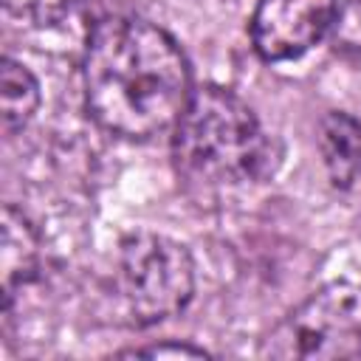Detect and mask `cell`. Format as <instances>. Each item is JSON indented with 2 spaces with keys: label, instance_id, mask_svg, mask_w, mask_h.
I'll list each match as a JSON object with an SVG mask.
<instances>
[{
  "label": "cell",
  "instance_id": "1",
  "mask_svg": "<svg viewBox=\"0 0 361 361\" xmlns=\"http://www.w3.org/2000/svg\"><path fill=\"white\" fill-rule=\"evenodd\" d=\"M82 85L93 121L133 141L175 127L195 93L183 48L164 28L124 14L102 17L87 34Z\"/></svg>",
  "mask_w": 361,
  "mask_h": 361
},
{
  "label": "cell",
  "instance_id": "2",
  "mask_svg": "<svg viewBox=\"0 0 361 361\" xmlns=\"http://www.w3.org/2000/svg\"><path fill=\"white\" fill-rule=\"evenodd\" d=\"M172 130L175 166L200 186L265 180L276 166L274 141L257 113L226 87H197Z\"/></svg>",
  "mask_w": 361,
  "mask_h": 361
},
{
  "label": "cell",
  "instance_id": "3",
  "mask_svg": "<svg viewBox=\"0 0 361 361\" xmlns=\"http://www.w3.org/2000/svg\"><path fill=\"white\" fill-rule=\"evenodd\" d=\"M116 288L135 324H155L178 316L195 293V262L186 245L138 231L118 245Z\"/></svg>",
  "mask_w": 361,
  "mask_h": 361
},
{
  "label": "cell",
  "instance_id": "4",
  "mask_svg": "<svg viewBox=\"0 0 361 361\" xmlns=\"http://www.w3.org/2000/svg\"><path fill=\"white\" fill-rule=\"evenodd\" d=\"M259 355L279 361L361 358V285L341 279L316 290L262 338Z\"/></svg>",
  "mask_w": 361,
  "mask_h": 361
},
{
  "label": "cell",
  "instance_id": "5",
  "mask_svg": "<svg viewBox=\"0 0 361 361\" xmlns=\"http://www.w3.org/2000/svg\"><path fill=\"white\" fill-rule=\"evenodd\" d=\"M336 0H257L251 42L265 62H288L313 48L336 17Z\"/></svg>",
  "mask_w": 361,
  "mask_h": 361
},
{
  "label": "cell",
  "instance_id": "6",
  "mask_svg": "<svg viewBox=\"0 0 361 361\" xmlns=\"http://www.w3.org/2000/svg\"><path fill=\"white\" fill-rule=\"evenodd\" d=\"M39 271V240L34 226L14 206H3L0 217V282L3 310H11L14 293L28 285Z\"/></svg>",
  "mask_w": 361,
  "mask_h": 361
},
{
  "label": "cell",
  "instance_id": "7",
  "mask_svg": "<svg viewBox=\"0 0 361 361\" xmlns=\"http://www.w3.org/2000/svg\"><path fill=\"white\" fill-rule=\"evenodd\" d=\"M316 144L330 183L350 189L361 178V121L350 113L330 110L319 118Z\"/></svg>",
  "mask_w": 361,
  "mask_h": 361
},
{
  "label": "cell",
  "instance_id": "8",
  "mask_svg": "<svg viewBox=\"0 0 361 361\" xmlns=\"http://www.w3.org/2000/svg\"><path fill=\"white\" fill-rule=\"evenodd\" d=\"M39 107V85L34 73L3 56L0 62V118H3V133H17L23 130Z\"/></svg>",
  "mask_w": 361,
  "mask_h": 361
},
{
  "label": "cell",
  "instance_id": "9",
  "mask_svg": "<svg viewBox=\"0 0 361 361\" xmlns=\"http://www.w3.org/2000/svg\"><path fill=\"white\" fill-rule=\"evenodd\" d=\"M330 51L347 65H361V0H344L327 31Z\"/></svg>",
  "mask_w": 361,
  "mask_h": 361
},
{
  "label": "cell",
  "instance_id": "10",
  "mask_svg": "<svg viewBox=\"0 0 361 361\" xmlns=\"http://www.w3.org/2000/svg\"><path fill=\"white\" fill-rule=\"evenodd\" d=\"M3 6L28 25H54L71 11L73 0H3Z\"/></svg>",
  "mask_w": 361,
  "mask_h": 361
},
{
  "label": "cell",
  "instance_id": "11",
  "mask_svg": "<svg viewBox=\"0 0 361 361\" xmlns=\"http://www.w3.org/2000/svg\"><path fill=\"white\" fill-rule=\"evenodd\" d=\"M124 358H209L203 347L192 344H178V341H164L155 347H141V350H124Z\"/></svg>",
  "mask_w": 361,
  "mask_h": 361
}]
</instances>
